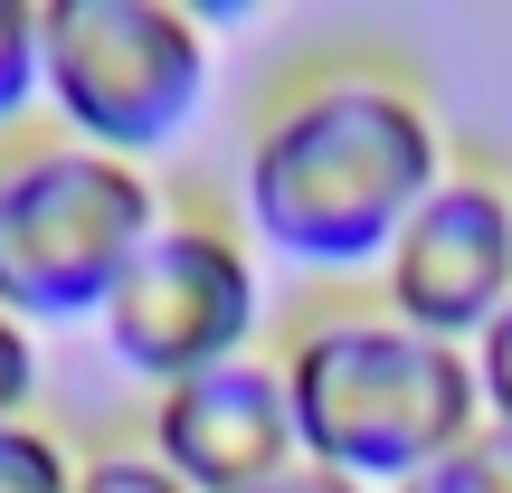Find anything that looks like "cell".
I'll list each match as a JSON object with an SVG mask.
<instances>
[{"label":"cell","mask_w":512,"mask_h":493,"mask_svg":"<svg viewBox=\"0 0 512 493\" xmlns=\"http://www.w3.org/2000/svg\"><path fill=\"white\" fill-rule=\"evenodd\" d=\"M446 143L399 76H313L256 124L238 200L256 247L294 266H380L399 228L437 200Z\"/></svg>","instance_id":"1"},{"label":"cell","mask_w":512,"mask_h":493,"mask_svg":"<svg viewBox=\"0 0 512 493\" xmlns=\"http://www.w3.org/2000/svg\"><path fill=\"white\" fill-rule=\"evenodd\" d=\"M285 399H294V437H304L313 465H332L351 484H389V493L484 427L475 351L427 342L389 313L304 323L285 351Z\"/></svg>","instance_id":"2"},{"label":"cell","mask_w":512,"mask_h":493,"mask_svg":"<svg viewBox=\"0 0 512 493\" xmlns=\"http://www.w3.org/2000/svg\"><path fill=\"white\" fill-rule=\"evenodd\" d=\"M162 219L171 209L143 162H114L86 143L0 162V313L29 332L95 323Z\"/></svg>","instance_id":"3"},{"label":"cell","mask_w":512,"mask_h":493,"mask_svg":"<svg viewBox=\"0 0 512 493\" xmlns=\"http://www.w3.org/2000/svg\"><path fill=\"white\" fill-rule=\"evenodd\" d=\"M38 76L67 143L143 162L209 105V29L181 0H38Z\"/></svg>","instance_id":"4"},{"label":"cell","mask_w":512,"mask_h":493,"mask_svg":"<svg viewBox=\"0 0 512 493\" xmlns=\"http://www.w3.org/2000/svg\"><path fill=\"white\" fill-rule=\"evenodd\" d=\"M256 313H266V285H256V256H247L238 228L162 219L95 323H105V351L133 380H152V399H162V389L200 380V370L247 361Z\"/></svg>","instance_id":"5"},{"label":"cell","mask_w":512,"mask_h":493,"mask_svg":"<svg viewBox=\"0 0 512 493\" xmlns=\"http://www.w3.org/2000/svg\"><path fill=\"white\" fill-rule=\"evenodd\" d=\"M380 294H389V323L475 351L494 332V313L512 304V190L475 181V171H446L437 200L380 256Z\"/></svg>","instance_id":"6"},{"label":"cell","mask_w":512,"mask_h":493,"mask_svg":"<svg viewBox=\"0 0 512 493\" xmlns=\"http://www.w3.org/2000/svg\"><path fill=\"white\" fill-rule=\"evenodd\" d=\"M143 456H162L190 493H256L266 475L304 465L285 361H256L247 351V361H228V370H200V380L162 389V399H152Z\"/></svg>","instance_id":"7"},{"label":"cell","mask_w":512,"mask_h":493,"mask_svg":"<svg viewBox=\"0 0 512 493\" xmlns=\"http://www.w3.org/2000/svg\"><path fill=\"white\" fill-rule=\"evenodd\" d=\"M76 465L86 456L57 427H38V418L0 427V493H76Z\"/></svg>","instance_id":"8"},{"label":"cell","mask_w":512,"mask_h":493,"mask_svg":"<svg viewBox=\"0 0 512 493\" xmlns=\"http://www.w3.org/2000/svg\"><path fill=\"white\" fill-rule=\"evenodd\" d=\"M399 493H512V427H475L456 456H437L427 475H408Z\"/></svg>","instance_id":"9"},{"label":"cell","mask_w":512,"mask_h":493,"mask_svg":"<svg viewBox=\"0 0 512 493\" xmlns=\"http://www.w3.org/2000/svg\"><path fill=\"white\" fill-rule=\"evenodd\" d=\"M29 105H48V76H38V0H0V124H19Z\"/></svg>","instance_id":"10"},{"label":"cell","mask_w":512,"mask_h":493,"mask_svg":"<svg viewBox=\"0 0 512 493\" xmlns=\"http://www.w3.org/2000/svg\"><path fill=\"white\" fill-rule=\"evenodd\" d=\"M38 380H48V370H38V332L0 313V427L38 418Z\"/></svg>","instance_id":"11"},{"label":"cell","mask_w":512,"mask_h":493,"mask_svg":"<svg viewBox=\"0 0 512 493\" xmlns=\"http://www.w3.org/2000/svg\"><path fill=\"white\" fill-rule=\"evenodd\" d=\"M76 493H190V484L171 475L162 456H143V446H114V456L76 465Z\"/></svg>","instance_id":"12"},{"label":"cell","mask_w":512,"mask_h":493,"mask_svg":"<svg viewBox=\"0 0 512 493\" xmlns=\"http://www.w3.org/2000/svg\"><path fill=\"white\" fill-rule=\"evenodd\" d=\"M475 389H484V427H512V304L494 313V332L475 342Z\"/></svg>","instance_id":"13"},{"label":"cell","mask_w":512,"mask_h":493,"mask_svg":"<svg viewBox=\"0 0 512 493\" xmlns=\"http://www.w3.org/2000/svg\"><path fill=\"white\" fill-rule=\"evenodd\" d=\"M256 493H370V484H351V475H332V465H285V475H266V484H256Z\"/></svg>","instance_id":"14"}]
</instances>
